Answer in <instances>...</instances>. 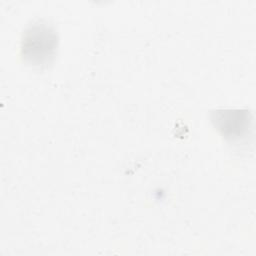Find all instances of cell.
I'll return each instance as SVG.
<instances>
[{"instance_id":"cell-1","label":"cell","mask_w":256,"mask_h":256,"mask_svg":"<svg viewBox=\"0 0 256 256\" xmlns=\"http://www.w3.org/2000/svg\"><path fill=\"white\" fill-rule=\"evenodd\" d=\"M58 35L55 29L46 22L30 24L23 32L20 52L23 61L36 68L51 65L58 49Z\"/></svg>"},{"instance_id":"cell-2","label":"cell","mask_w":256,"mask_h":256,"mask_svg":"<svg viewBox=\"0 0 256 256\" xmlns=\"http://www.w3.org/2000/svg\"><path fill=\"white\" fill-rule=\"evenodd\" d=\"M210 118L219 134L231 143L242 142L252 131L253 117L248 110H216L211 112Z\"/></svg>"}]
</instances>
